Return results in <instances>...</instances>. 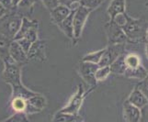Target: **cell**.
<instances>
[{
	"label": "cell",
	"mask_w": 148,
	"mask_h": 122,
	"mask_svg": "<svg viewBox=\"0 0 148 122\" xmlns=\"http://www.w3.org/2000/svg\"><path fill=\"white\" fill-rule=\"evenodd\" d=\"M124 46L125 44L109 45V47L105 49V52L103 55H102L100 62L99 63V67H102V66H110L120 55L123 53Z\"/></svg>",
	"instance_id": "cell-5"
},
{
	"label": "cell",
	"mask_w": 148,
	"mask_h": 122,
	"mask_svg": "<svg viewBox=\"0 0 148 122\" xmlns=\"http://www.w3.org/2000/svg\"><path fill=\"white\" fill-rule=\"evenodd\" d=\"M74 121H75V120H74ZM74 121H72V122H74Z\"/></svg>",
	"instance_id": "cell-39"
},
{
	"label": "cell",
	"mask_w": 148,
	"mask_h": 122,
	"mask_svg": "<svg viewBox=\"0 0 148 122\" xmlns=\"http://www.w3.org/2000/svg\"><path fill=\"white\" fill-rule=\"evenodd\" d=\"M16 42L20 45V47H21V48L23 49L24 52H26V53H28L29 50V48H30V46H32V43L30 42L29 40L25 39V38L19 39V40H16Z\"/></svg>",
	"instance_id": "cell-28"
},
{
	"label": "cell",
	"mask_w": 148,
	"mask_h": 122,
	"mask_svg": "<svg viewBox=\"0 0 148 122\" xmlns=\"http://www.w3.org/2000/svg\"><path fill=\"white\" fill-rule=\"evenodd\" d=\"M104 52H105V49L98 50V52H91V53L86 54V56L83 58V62H88V63L99 64Z\"/></svg>",
	"instance_id": "cell-21"
},
{
	"label": "cell",
	"mask_w": 148,
	"mask_h": 122,
	"mask_svg": "<svg viewBox=\"0 0 148 122\" xmlns=\"http://www.w3.org/2000/svg\"><path fill=\"white\" fill-rule=\"evenodd\" d=\"M75 12V10H71L70 14L68 15V17L64 18L62 22L58 24V26L60 29L63 30L64 33L69 38L74 37V27H73V18L74 14Z\"/></svg>",
	"instance_id": "cell-14"
},
{
	"label": "cell",
	"mask_w": 148,
	"mask_h": 122,
	"mask_svg": "<svg viewBox=\"0 0 148 122\" xmlns=\"http://www.w3.org/2000/svg\"><path fill=\"white\" fill-rule=\"evenodd\" d=\"M70 12L71 10L67 7L59 4L57 7L51 10V16H52V18L56 24H60L64 18L68 17Z\"/></svg>",
	"instance_id": "cell-13"
},
{
	"label": "cell",
	"mask_w": 148,
	"mask_h": 122,
	"mask_svg": "<svg viewBox=\"0 0 148 122\" xmlns=\"http://www.w3.org/2000/svg\"><path fill=\"white\" fill-rule=\"evenodd\" d=\"M0 3H1L3 6L8 9H11L13 7L12 0H0Z\"/></svg>",
	"instance_id": "cell-33"
},
{
	"label": "cell",
	"mask_w": 148,
	"mask_h": 122,
	"mask_svg": "<svg viewBox=\"0 0 148 122\" xmlns=\"http://www.w3.org/2000/svg\"><path fill=\"white\" fill-rule=\"evenodd\" d=\"M43 54V42H35L32 44L29 52L27 53L29 59V58H40L42 59Z\"/></svg>",
	"instance_id": "cell-19"
},
{
	"label": "cell",
	"mask_w": 148,
	"mask_h": 122,
	"mask_svg": "<svg viewBox=\"0 0 148 122\" xmlns=\"http://www.w3.org/2000/svg\"><path fill=\"white\" fill-rule=\"evenodd\" d=\"M127 18H128V15H127L126 13H121V14L117 15V16L111 20L112 21H114L117 25H118V26L122 28L126 24Z\"/></svg>",
	"instance_id": "cell-27"
},
{
	"label": "cell",
	"mask_w": 148,
	"mask_h": 122,
	"mask_svg": "<svg viewBox=\"0 0 148 122\" xmlns=\"http://www.w3.org/2000/svg\"><path fill=\"white\" fill-rule=\"evenodd\" d=\"M5 122H28V119L26 115L22 112H18L12 117H10Z\"/></svg>",
	"instance_id": "cell-25"
},
{
	"label": "cell",
	"mask_w": 148,
	"mask_h": 122,
	"mask_svg": "<svg viewBox=\"0 0 148 122\" xmlns=\"http://www.w3.org/2000/svg\"><path fill=\"white\" fill-rule=\"evenodd\" d=\"M124 75L128 78H134V79H138V80H144L147 76V69L144 65L141 64L140 66L136 68H127Z\"/></svg>",
	"instance_id": "cell-15"
},
{
	"label": "cell",
	"mask_w": 148,
	"mask_h": 122,
	"mask_svg": "<svg viewBox=\"0 0 148 122\" xmlns=\"http://www.w3.org/2000/svg\"><path fill=\"white\" fill-rule=\"evenodd\" d=\"M82 98H83V88H82V86H79L78 91L74 95V97L70 101L68 106H66V108H64L61 112L74 115L75 113L77 112L81 104H82Z\"/></svg>",
	"instance_id": "cell-11"
},
{
	"label": "cell",
	"mask_w": 148,
	"mask_h": 122,
	"mask_svg": "<svg viewBox=\"0 0 148 122\" xmlns=\"http://www.w3.org/2000/svg\"><path fill=\"white\" fill-rule=\"evenodd\" d=\"M20 1H21V0H12V6H13V7H17Z\"/></svg>",
	"instance_id": "cell-35"
},
{
	"label": "cell",
	"mask_w": 148,
	"mask_h": 122,
	"mask_svg": "<svg viewBox=\"0 0 148 122\" xmlns=\"http://www.w3.org/2000/svg\"><path fill=\"white\" fill-rule=\"evenodd\" d=\"M22 22V17L15 7H12L0 18V35L7 37L9 40H14L15 35L18 33Z\"/></svg>",
	"instance_id": "cell-1"
},
{
	"label": "cell",
	"mask_w": 148,
	"mask_h": 122,
	"mask_svg": "<svg viewBox=\"0 0 148 122\" xmlns=\"http://www.w3.org/2000/svg\"><path fill=\"white\" fill-rule=\"evenodd\" d=\"M6 68H5L3 78L7 83L12 85V86L20 85V72L19 68L13 60L6 62Z\"/></svg>",
	"instance_id": "cell-6"
},
{
	"label": "cell",
	"mask_w": 148,
	"mask_h": 122,
	"mask_svg": "<svg viewBox=\"0 0 148 122\" xmlns=\"http://www.w3.org/2000/svg\"><path fill=\"white\" fill-rule=\"evenodd\" d=\"M104 0H80V5L89 9H95L103 3Z\"/></svg>",
	"instance_id": "cell-24"
},
{
	"label": "cell",
	"mask_w": 148,
	"mask_h": 122,
	"mask_svg": "<svg viewBox=\"0 0 148 122\" xmlns=\"http://www.w3.org/2000/svg\"><path fill=\"white\" fill-rule=\"evenodd\" d=\"M123 117L127 122H141V109L132 105L128 100H126L123 104Z\"/></svg>",
	"instance_id": "cell-7"
},
{
	"label": "cell",
	"mask_w": 148,
	"mask_h": 122,
	"mask_svg": "<svg viewBox=\"0 0 148 122\" xmlns=\"http://www.w3.org/2000/svg\"><path fill=\"white\" fill-rule=\"evenodd\" d=\"M127 100H128L132 105H134L136 108H140L141 110L148 106V100L146 98V96L137 86L132 91V93L130 94Z\"/></svg>",
	"instance_id": "cell-9"
},
{
	"label": "cell",
	"mask_w": 148,
	"mask_h": 122,
	"mask_svg": "<svg viewBox=\"0 0 148 122\" xmlns=\"http://www.w3.org/2000/svg\"><path fill=\"white\" fill-rule=\"evenodd\" d=\"M145 40L148 42V26H147L146 30H145Z\"/></svg>",
	"instance_id": "cell-37"
},
{
	"label": "cell",
	"mask_w": 148,
	"mask_h": 122,
	"mask_svg": "<svg viewBox=\"0 0 148 122\" xmlns=\"http://www.w3.org/2000/svg\"><path fill=\"white\" fill-rule=\"evenodd\" d=\"M32 28H38V21H30V20H29L27 18L23 17L21 26H20V29L18 31V33L15 35L14 40H18L19 39L23 38L24 34L26 33L29 29H32Z\"/></svg>",
	"instance_id": "cell-18"
},
{
	"label": "cell",
	"mask_w": 148,
	"mask_h": 122,
	"mask_svg": "<svg viewBox=\"0 0 148 122\" xmlns=\"http://www.w3.org/2000/svg\"><path fill=\"white\" fill-rule=\"evenodd\" d=\"M74 120H75V118L74 115L61 112V114L55 118L53 122H72Z\"/></svg>",
	"instance_id": "cell-26"
},
{
	"label": "cell",
	"mask_w": 148,
	"mask_h": 122,
	"mask_svg": "<svg viewBox=\"0 0 148 122\" xmlns=\"http://www.w3.org/2000/svg\"><path fill=\"white\" fill-rule=\"evenodd\" d=\"M110 73H111V71H110V66H102V67H99L95 73V79H96V81H99V82L104 81L110 75Z\"/></svg>",
	"instance_id": "cell-22"
},
{
	"label": "cell",
	"mask_w": 148,
	"mask_h": 122,
	"mask_svg": "<svg viewBox=\"0 0 148 122\" xmlns=\"http://www.w3.org/2000/svg\"><path fill=\"white\" fill-rule=\"evenodd\" d=\"M107 35H108L109 45L125 44L127 40L126 35L121 27L118 26L114 21H110L106 25Z\"/></svg>",
	"instance_id": "cell-3"
},
{
	"label": "cell",
	"mask_w": 148,
	"mask_h": 122,
	"mask_svg": "<svg viewBox=\"0 0 148 122\" xmlns=\"http://www.w3.org/2000/svg\"><path fill=\"white\" fill-rule=\"evenodd\" d=\"M42 1L50 11L59 5V0H42Z\"/></svg>",
	"instance_id": "cell-31"
},
{
	"label": "cell",
	"mask_w": 148,
	"mask_h": 122,
	"mask_svg": "<svg viewBox=\"0 0 148 122\" xmlns=\"http://www.w3.org/2000/svg\"><path fill=\"white\" fill-rule=\"evenodd\" d=\"M138 87L144 95L146 96V98L148 100V78H145L144 80H141V82L137 85Z\"/></svg>",
	"instance_id": "cell-29"
},
{
	"label": "cell",
	"mask_w": 148,
	"mask_h": 122,
	"mask_svg": "<svg viewBox=\"0 0 148 122\" xmlns=\"http://www.w3.org/2000/svg\"><path fill=\"white\" fill-rule=\"evenodd\" d=\"M27 106V100L22 97H14L12 101V108L18 111V112H22L26 109Z\"/></svg>",
	"instance_id": "cell-23"
},
{
	"label": "cell",
	"mask_w": 148,
	"mask_h": 122,
	"mask_svg": "<svg viewBox=\"0 0 148 122\" xmlns=\"http://www.w3.org/2000/svg\"><path fill=\"white\" fill-rule=\"evenodd\" d=\"M75 2H80V0H59V4L60 5H64L65 7H69L72 3Z\"/></svg>",
	"instance_id": "cell-32"
},
{
	"label": "cell",
	"mask_w": 148,
	"mask_h": 122,
	"mask_svg": "<svg viewBox=\"0 0 148 122\" xmlns=\"http://www.w3.org/2000/svg\"><path fill=\"white\" fill-rule=\"evenodd\" d=\"M9 55L13 61L17 63H23L27 61V53L24 52L20 45L16 42L12 40L9 46Z\"/></svg>",
	"instance_id": "cell-10"
},
{
	"label": "cell",
	"mask_w": 148,
	"mask_h": 122,
	"mask_svg": "<svg viewBox=\"0 0 148 122\" xmlns=\"http://www.w3.org/2000/svg\"><path fill=\"white\" fill-rule=\"evenodd\" d=\"M126 10V0H112L107 9L110 20L113 19L117 15L125 13Z\"/></svg>",
	"instance_id": "cell-12"
},
{
	"label": "cell",
	"mask_w": 148,
	"mask_h": 122,
	"mask_svg": "<svg viewBox=\"0 0 148 122\" xmlns=\"http://www.w3.org/2000/svg\"><path fill=\"white\" fill-rule=\"evenodd\" d=\"M99 67V64H97V63L83 62V63L80 66V72L86 82L92 85L96 84L95 73Z\"/></svg>",
	"instance_id": "cell-8"
},
{
	"label": "cell",
	"mask_w": 148,
	"mask_h": 122,
	"mask_svg": "<svg viewBox=\"0 0 148 122\" xmlns=\"http://www.w3.org/2000/svg\"><path fill=\"white\" fill-rule=\"evenodd\" d=\"M146 78H148V72H147V76H146Z\"/></svg>",
	"instance_id": "cell-38"
},
{
	"label": "cell",
	"mask_w": 148,
	"mask_h": 122,
	"mask_svg": "<svg viewBox=\"0 0 148 122\" xmlns=\"http://www.w3.org/2000/svg\"><path fill=\"white\" fill-rule=\"evenodd\" d=\"M147 26L148 22L145 20L128 16L127 22L122 27V29L126 35L127 40L132 42H136L145 39V30Z\"/></svg>",
	"instance_id": "cell-2"
},
{
	"label": "cell",
	"mask_w": 148,
	"mask_h": 122,
	"mask_svg": "<svg viewBox=\"0 0 148 122\" xmlns=\"http://www.w3.org/2000/svg\"><path fill=\"white\" fill-rule=\"evenodd\" d=\"M8 10H9V9L6 8L1 3H0V18H2V17L4 16V15H6Z\"/></svg>",
	"instance_id": "cell-34"
},
{
	"label": "cell",
	"mask_w": 148,
	"mask_h": 122,
	"mask_svg": "<svg viewBox=\"0 0 148 122\" xmlns=\"http://www.w3.org/2000/svg\"><path fill=\"white\" fill-rule=\"evenodd\" d=\"M91 9L83 7L80 5V7L75 10L73 18V27H74V37L80 38L83 31V28L88 19Z\"/></svg>",
	"instance_id": "cell-4"
},
{
	"label": "cell",
	"mask_w": 148,
	"mask_h": 122,
	"mask_svg": "<svg viewBox=\"0 0 148 122\" xmlns=\"http://www.w3.org/2000/svg\"><path fill=\"white\" fill-rule=\"evenodd\" d=\"M125 63L127 68H136L142 64V60L138 54H136L134 52H131V53H127L125 54Z\"/></svg>",
	"instance_id": "cell-20"
},
{
	"label": "cell",
	"mask_w": 148,
	"mask_h": 122,
	"mask_svg": "<svg viewBox=\"0 0 148 122\" xmlns=\"http://www.w3.org/2000/svg\"><path fill=\"white\" fill-rule=\"evenodd\" d=\"M12 40L7 37L0 35V57L3 59L5 63L13 60L9 55V46Z\"/></svg>",
	"instance_id": "cell-16"
},
{
	"label": "cell",
	"mask_w": 148,
	"mask_h": 122,
	"mask_svg": "<svg viewBox=\"0 0 148 122\" xmlns=\"http://www.w3.org/2000/svg\"><path fill=\"white\" fill-rule=\"evenodd\" d=\"M145 52H146V56H147V59H148V42L145 45Z\"/></svg>",
	"instance_id": "cell-36"
},
{
	"label": "cell",
	"mask_w": 148,
	"mask_h": 122,
	"mask_svg": "<svg viewBox=\"0 0 148 122\" xmlns=\"http://www.w3.org/2000/svg\"><path fill=\"white\" fill-rule=\"evenodd\" d=\"M35 1L36 0H21L17 7L19 9H29V7H32V5L35 3Z\"/></svg>",
	"instance_id": "cell-30"
},
{
	"label": "cell",
	"mask_w": 148,
	"mask_h": 122,
	"mask_svg": "<svg viewBox=\"0 0 148 122\" xmlns=\"http://www.w3.org/2000/svg\"><path fill=\"white\" fill-rule=\"evenodd\" d=\"M125 54L122 53L121 55L117 58L113 63H112L110 67V71L112 74H124L125 71L127 69V66L125 63Z\"/></svg>",
	"instance_id": "cell-17"
}]
</instances>
